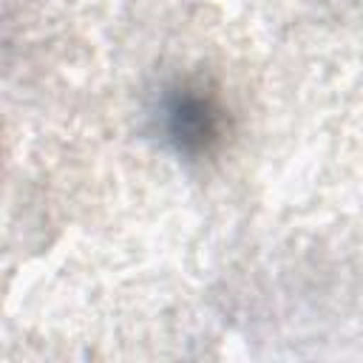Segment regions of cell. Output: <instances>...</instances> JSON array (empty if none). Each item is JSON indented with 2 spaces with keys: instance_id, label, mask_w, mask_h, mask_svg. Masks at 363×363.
Returning <instances> with one entry per match:
<instances>
[{
  "instance_id": "1",
  "label": "cell",
  "mask_w": 363,
  "mask_h": 363,
  "mask_svg": "<svg viewBox=\"0 0 363 363\" xmlns=\"http://www.w3.org/2000/svg\"><path fill=\"white\" fill-rule=\"evenodd\" d=\"M167 136L182 153H207L221 136V111L193 88H182L167 102Z\"/></svg>"
}]
</instances>
